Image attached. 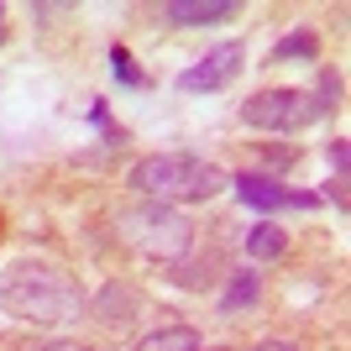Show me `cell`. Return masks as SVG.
Returning a JSON list of instances; mask_svg holds the SVG:
<instances>
[{"instance_id": "9c48e42d", "label": "cell", "mask_w": 351, "mask_h": 351, "mask_svg": "<svg viewBox=\"0 0 351 351\" xmlns=\"http://www.w3.org/2000/svg\"><path fill=\"white\" fill-rule=\"evenodd\" d=\"M257 293H263L257 273H231V289L220 293V315H236L241 304H257Z\"/></svg>"}, {"instance_id": "4fadbf2b", "label": "cell", "mask_w": 351, "mask_h": 351, "mask_svg": "<svg viewBox=\"0 0 351 351\" xmlns=\"http://www.w3.org/2000/svg\"><path fill=\"white\" fill-rule=\"evenodd\" d=\"M330 162H336L341 173H346V142H330Z\"/></svg>"}, {"instance_id": "30bf717a", "label": "cell", "mask_w": 351, "mask_h": 351, "mask_svg": "<svg viewBox=\"0 0 351 351\" xmlns=\"http://www.w3.org/2000/svg\"><path fill=\"white\" fill-rule=\"evenodd\" d=\"M136 351H199V330H189V325H173V330L147 336Z\"/></svg>"}, {"instance_id": "9a60e30c", "label": "cell", "mask_w": 351, "mask_h": 351, "mask_svg": "<svg viewBox=\"0 0 351 351\" xmlns=\"http://www.w3.org/2000/svg\"><path fill=\"white\" fill-rule=\"evenodd\" d=\"M0 16H5V11H0ZM0 37H5V27H0Z\"/></svg>"}, {"instance_id": "52a82bcc", "label": "cell", "mask_w": 351, "mask_h": 351, "mask_svg": "<svg viewBox=\"0 0 351 351\" xmlns=\"http://www.w3.org/2000/svg\"><path fill=\"white\" fill-rule=\"evenodd\" d=\"M162 16H168L173 27H210V21L236 16V0H168Z\"/></svg>"}, {"instance_id": "7c38bea8", "label": "cell", "mask_w": 351, "mask_h": 351, "mask_svg": "<svg viewBox=\"0 0 351 351\" xmlns=\"http://www.w3.org/2000/svg\"><path fill=\"white\" fill-rule=\"evenodd\" d=\"M110 73H116L121 84H132V89H147V73L132 63V53H126V47H110Z\"/></svg>"}, {"instance_id": "277c9868", "label": "cell", "mask_w": 351, "mask_h": 351, "mask_svg": "<svg viewBox=\"0 0 351 351\" xmlns=\"http://www.w3.org/2000/svg\"><path fill=\"white\" fill-rule=\"evenodd\" d=\"M121 241L136 247L142 257H178V252H189L194 231L178 210L142 205V210H121Z\"/></svg>"}, {"instance_id": "5bb4252c", "label": "cell", "mask_w": 351, "mask_h": 351, "mask_svg": "<svg viewBox=\"0 0 351 351\" xmlns=\"http://www.w3.org/2000/svg\"><path fill=\"white\" fill-rule=\"evenodd\" d=\"M257 351H299V346H289V341H263Z\"/></svg>"}, {"instance_id": "3957f363", "label": "cell", "mask_w": 351, "mask_h": 351, "mask_svg": "<svg viewBox=\"0 0 351 351\" xmlns=\"http://www.w3.org/2000/svg\"><path fill=\"white\" fill-rule=\"evenodd\" d=\"M336 73H325L320 89H263L241 105V121L257 132H304L325 110H336Z\"/></svg>"}, {"instance_id": "ba28073f", "label": "cell", "mask_w": 351, "mask_h": 351, "mask_svg": "<svg viewBox=\"0 0 351 351\" xmlns=\"http://www.w3.org/2000/svg\"><path fill=\"white\" fill-rule=\"evenodd\" d=\"M283 252H289V236H283L278 226H252V236H247V257H257V263H278Z\"/></svg>"}, {"instance_id": "6da1fadb", "label": "cell", "mask_w": 351, "mask_h": 351, "mask_svg": "<svg viewBox=\"0 0 351 351\" xmlns=\"http://www.w3.org/2000/svg\"><path fill=\"white\" fill-rule=\"evenodd\" d=\"M0 309L16 315V320L58 325V320H73V315L84 309V293H79V283H73L63 267L11 263L0 273Z\"/></svg>"}, {"instance_id": "8992f818", "label": "cell", "mask_w": 351, "mask_h": 351, "mask_svg": "<svg viewBox=\"0 0 351 351\" xmlns=\"http://www.w3.org/2000/svg\"><path fill=\"white\" fill-rule=\"evenodd\" d=\"M241 58H247V47H241V43H220L215 53H205V58L194 63V69L178 73V89H184V95H199V89H220V84H231L236 69H241Z\"/></svg>"}, {"instance_id": "5b68a950", "label": "cell", "mask_w": 351, "mask_h": 351, "mask_svg": "<svg viewBox=\"0 0 351 351\" xmlns=\"http://www.w3.org/2000/svg\"><path fill=\"white\" fill-rule=\"evenodd\" d=\"M236 199L252 210H315L320 194L309 189H283L278 178H257V173H241L236 178Z\"/></svg>"}, {"instance_id": "8fae6325", "label": "cell", "mask_w": 351, "mask_h": 351, "mask_svg": "<svg viewBox=\"0 0 351 351\" xmlns=\"http://www.w3.org/2000/svg\"><path fill=\"white\" fill-rule=\"evenodd\" d=\"M289 58H304V63L320 58V43H315V32H293V37H283V43L273 47V63H289Z\"/></svg>"}, {"instance_id": "7a4b0ae2", "label": "cell", "mask_w": 351, "mask_h": 351, "mask_svg": "<svg viewBox=\"0 0 351 351\" xmlns=\"http://www.w3.org/2000/svg\"><path fill=\"white\" fill-rule=\"evenodd\" d=\"M226 184H231V178H226V168H215V162H205V158H189V152L142 158V162L132 168V189L147 194L152 205H173V199L199 205V199H215Z\"/></svg>"}]
</instances>
